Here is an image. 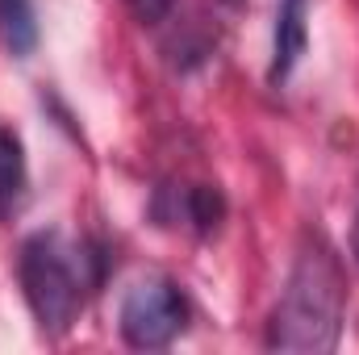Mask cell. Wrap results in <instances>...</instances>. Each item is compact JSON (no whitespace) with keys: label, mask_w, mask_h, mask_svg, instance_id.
I'll return each instance as SVG.
<instances>
[{"label":"cell","mask_w":359,"mask_h":355,"mask_svg":"<svg viewBox=\"0 0 359 355\" xmlns=\"http://www.w3.org/2000/svg\"><path fill=\"white\" fill-rule=\"evenodd\" d=\"M176 0H130V13L142 21V25H155V21H163L168 17V8H172Z\"/></svg>","instance_id":"ba28073f"},{"label":"cell","mask_w":359,"mask_h":355,"mask_svg":"<svg viewBox=\"0 0 359 355\" xmlns=\"http://www.w3.org/2000/svg\"><path fill=\"white\" fill-rule=\"evenodd\" d=\"M172 196H176L172 217H180L184 226H192L196 234H213L217 222L226 217V201H222V192L213 184H184Z\"/></svg>","instance_id":"5b68a950"},{"label":"cell","mask_w":359,"mask_h":355,"mask_svg":"<svg viewBox=\"0 0 359 355\" xmlns=\"http://www.w3.org/2000/svg\"><path fill=\"white\" fill-rule=\"evenodd\" d=\"M25 196V147L13 126H0V222L17 213Z\"/></svg>","instance_id":"8992f818"},{"label":"cell","mask_w":359,"mask_h":355,"mask_svg":"<svg viewBox=\"0 0 359 355\" xmlns=\"http://www.w3.org/2000/svg\"><path fill=\"white\" fill-rule=\"evenodd\" d=\"M351 255H355V264H359V217H355V234H351Z\"/></svg>","instance_id":"9c48e42d"},{"label":"cell","mask_w":359,"mask_h":355,"mask_svg":"<svg viewBox=\"0 0 359 355\" xmlns=\"http://www.w3.org/2000/svg\"><path fill=\"white\" fill-rule=\"evenodd\" d=\"M0 38L21 59L38 46V13L34 0H0Z\"/></svg>","instance_id":"52a82bcc"},{"label":"cell","mask_w":359,"mask_h":355,"mask_svg":"<svg viewBox=\"0 0 359 355\" xmlns=\"http://www.w3.org/2000/svg\"><path fill=\"white\" fill-rule=\"evenodd\" d=\"M309 46V0H280L276 8V29H271V67L268 80L280 88L297 72Z\"/></svg>","instance_id":"277c9868"},{"label":"cell","mask_w":359,"mask_h":355,"mask_svg":"<svg viewBox=\"0 0 359 355\" xmlns=\"http://www.w3.org/2000/svg\"><path fill=\"white\" fill-rule=\"evenodd\" d=\"M21 288H25V305L38 322L42 335H63L76 314L84 309L88 293L100 280V264L92 255V247L63 239L59 230H38L25 239L21 247Z\"/></svg>","instance_id":"7a4b0ae2"},{"label":"cell","mask_w":359,"mask_h":355,"mask_svg":"<svg viewBox=\"0 0 359 355\" xmlns=\"http://www.w3.org/2000/svg\"><path fill=\"white\" fill-rule=\"evenodd\" d=\"M188 326V301L176 280L147 276L121 297V339L138 351L172 347Z\"/></svg>","instance_id":"3957f363"},{"label":"cell","mask_w":359,"mask_h":355,"mask_svg":"<svg viewBox=\"0 0 359 355\" xmlns=\"http://www.w3.org/2000/svg\"><path fill=\"white\" fill-rule=\"evenodd\" d=\"M347 314V276L334 255V247L313 234L305 239L297 264L288 272V284L280 293V305L271 309L268 347L271 351H305L322 355L339 347Z\"/></svg>","instance_id":"6da1fadb"}]
</instances>
